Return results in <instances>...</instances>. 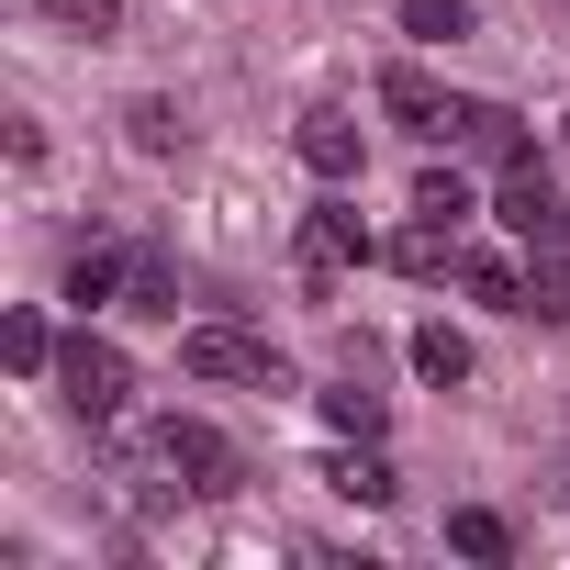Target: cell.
Returning a JSON list of instances; mask_svg holds the SVG:
<instances>
[{"mask_svg":"<svg viewBox=\"0 0 570 570\" xmlns=\"http://www.w3.org/2000/svg\"><path fill=\"white\" fill-rule=\"evenodd\" d=\"M179 370H190V381H213V392H292L279 347H268V336H246V325H190V336H179Z\"/></svg>","mask_w":570,"mask_h":570,"instance_id":"cell-1","label":"cell"},{"mask_svg":"<svg viewBox=\"0 0 570 570\" xmlns=\"http://www.w3.org/2000/svg\"><path fill=\"white\" fill-rule=\"evenodd\" d=\"M292 257H303V292L325 303L347 268H370V257H381V235L358 224V202H314V213H303V246H292Z\"/></svg>","mask_w":570,"mask_h":570,"instance_id":"cell-2","label":"cell"},{"mask_svg":"<svg viewBox=\"0 0 570 570\" xmlns=\"http://www.w3.org/2000/svg\"><path fill=\"white\" fill-rule=\"evenodd\" d=\"M57 392H68V414L112 425V414H124V392H135V370H124V347H112V336H90V325H79V336L57 347Z\"/></svg>","mask_w":570,"mask_h":570,"instance_id":"cell-3","label":"cell"},{"mask_svg":"<svg viewBox=\"0 0 570 570\" xmlns=\"http://www.w3.org/2000/svg\"><path fill=\"white\" fill-rule=\"evenodd\" d=\"M157 459H168L190 492H246V459H235L202 414H168V425H157Z\"/></svg>","mask_w":570,"mask_h":570,"instance_id":"cell-4","label":"cell"},{"mask_svg":"<svg viewBox=\"0 0 570 570\" xmlns=\"http://www.w3.org/2000/svg\"><path fill=\"white\" fill-rule=\"evenodd\" d=\"M448 146H459L470 168H514V157H537L514 101H459V112H448Z\"/></svg>","mask_w":570,"mask_h":570,"instance_id":"cell-5","label":"cell"},{"mask_svg":"<svg viewBox=\"0 0 570 570\" xmlns=\"http://www.w3.org/2000/svg\"><path fill=\"white\" fill-rule=\"evenodd\" d=\"M492 224H503V235H525V246L559 224V179H548V157H514V168L492 179Z\"/></svg>","mask_w":570,"mask_h":570,"instance_id":"cell-6","label":"cell"},{"mask_svg":"<svg viewBox=\"0 0 570 570\" xmlns=\"http://www.w3.org/2000/svg\"><path fill=\"white\" fill-rule=\"evenodd\" d=\"M381 112H392L403 135H448V112H459V101H448L425 68H381Z\"/></svg>","mask_w":570,"mask_h":570,"instance_id":"cell-7","label":"cell"},{"mask_svg":"<svg viewBox=\"0 0 570 570\" xmlns=\"http://www.w3.org/2000/svg\"><path fill=\"white\" fill-rule=\"evenodd\" d=\"M292 146H303V168H314V179H358V157H370L347 112H303V135H292Z\"/></svg>","mask_w":570,"mask_h":570,"instance_id":"cell-8","label":"cell"},{"mask_svg":"<svg viewBox=\"0 0 570 570\" xmlns=\"http://www.w3.org/2000/svg\"><path fill=\"white\" fill-rule=\"evenodd\" d=\"M124 279H135V257L79 246V257H68V303H79V314H101V303H124Z\"/></svg>","mask_w":570,"mask_h":570,"instance_id":"cell-9","label":"cell"},{"mask_svg":"<svg viewBox=\"0 0 570 570\" xmlns=\"http://www.w3.org/2000/svg\"><path fill=\"white\" fill-rule=\"evenodd\" d=\"M392 268H403V279H448V268H459V224H425V213H414V235H392Z\"/></svg>","mask_w":570,"mask_h":570,"instance_id":"cell-10","label":"cell"},{"mask_svg":"<svg viewBox=\"0 0 570 570\" xmlns=\"http://www.w3.org/2000/svg\"><path fill=\"white\" fill-rule=\"evenodd\" d=\"M525 314L537 325H570V246H537L525 257Z\"/></svg>","mask_w":570,"mask_h":570,"instance_id":"cell-11","label":"cell"},{"mask_svg":"<svg viewBox=\"0 0 570 570\" xmlns=\"http://www.w3.org/2000/svg\"><path fill=\"white\" fill-rule=\"evenodd\" d=\"M392 12H403L414 46H470V35H481V23H470V0H392Z\"/></svg>","mask_w":570,"mask_h":570,"instance_id":"cell-12","label":"cell"},{"mask_svg":"<svg viewBox=\"0 0 570 570\" xmlns=\"http://www.w3.org/2000/svg\"><path fill=\"white\" fill-rule=\"evenodd\" d=\"M459 292L492 303V314H525V268L514 257H459Z\"/></svg>","mask_w":570,"mask_h":570,"instance_id":"cell-13","label":"cell"},{"mask_svg":"<svg viewBox=\"0 0 570 570\" xmlns=\"http://www.w3.org/2000/svg\"><path fill=\"white\" fill-rule=\"evenodd\" d=\"M414 370H425L436 392H459V381H470V336H459V325H414Z\"/></svg>","mask_w":570,"mask_h":570,"instance_id":"cell-14","label":"cell"},{"mask_svg":"<svg viewBox=\"0 0 570 570\" xmlns=\"http://www.w3.org/2000/svg\"><path fill=\"white\" fill-rule=\"evenodd\" d=\"M448 548H459V559H514V525H503L492 503H459V514H448Z\"/></svg>","mask_w":570,"mask_h":570,"instance_id":"cell-15","label":"cell"},{"mask_svg":"<svg viewBox=\"0 0 570 570\" xmlns=\"http://www.w3.org/2000/svg\"><path fill=\"white\" fill-rule=\"evenodd\" d=\"M57 347H68V336H57L46 314H0V358H12V370H57Z\"/></svg>","mask_w":570,"mask_h":570,"instance_id":"cell-16","label":"cell"},{"mask_svg":"<svg viewBox=\"0 0 570 570\" xmlns=\"http://www.w3.org/2000/svg\"><path fill=\"white\" fill-rule=\"evenodd\" d=\"M325 425H336V436H381V392H370V370H347V381L325 392Z\"/></svg>","mask_w":570,"mask_h":570,"instance_id":"cell-17","label":"cell"},{"mask_svg":"<svg viewBox=\"0 0 570 570\" xmlns=\"http://www.w3.org/2000/svg\"><path fill=\"white\" fill-rule=\"evenodd\" d=\"M124 314H146V325H168V314H179V279H168V257H135V279H124Z\"/></svg>","mask_w":570,"mask_h":570,"instance_id":"cell-18","label":"cell"},{"mask_svg":"<svg viewBox=\"0 0 570 570\" xmlns=\"http://www.w3.org/2000/svg\"><path fill=\"white\" fill-rule=\"evenodd\" d=\"M325 481H336L347 503H392V492H403V481H392V459H370V436H358V459H336Z\"/></svg>","mask_w":570,"mask_h":570,"instance_id":"cell-19","label":"cell"},{"mask_svg":"<svg viewBox=\"0 0 570 570\" xmlns=\"http://www.w3.org/2000/svg\"><path fill=\"white\" fill-rule=\"evenodd\" d=\"M414 213H425V224H470V179H459V168H425V179H414Z\"/></svg>","mask_w":570,"mask_h":570,"instance_id":"cell-20","label":"cell"},{"mask_svg":"<svg viewBox=\"0 0 570 570\" xmlns=\"http://www.w3.org/2000/svg\"><path fill=\"white\" fill-rule=\"evenodd\" d=\"M46 23H68V35H124V0H46Z\"/></svg>","mask_w":570,"mask_h":570,"instance_id":"cell-21","label":"cell"},{"mask_svg":"<svg viewBox=\"0 0 570 570\" xmlns=\"http://www.w3.org/2000/svg\"><path fill=\"white\" fill-rule=\"evenodd\" d=\"M124 124H135V146H146V157H179V112H168V101H135Z\"/></svg>","mask_w":570,"mask_h":570,"instance_id":"cell-22","label":"cell"},{"mask_svg":"<svg viewBox=\"0 0 570 570\" xmlns=\"http://www.w3.org/2000/svg\"><path fill=\"white\" fill-rule=\"evenodd\" d=\"M537 246H570V202H559V224H548V235H537Z\"/></svg>","mask_w":570,"mask_h":570,"instance_id":"cell-23","label":"cell"}]
</instances>
